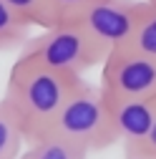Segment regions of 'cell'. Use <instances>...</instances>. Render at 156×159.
I'll use <instances>...</instances> for the list:
<instances>
[{
    "label": "cell",
    "instance_id": "1",
    "mask_svg": "<svg viewBox=\"0 0 156 159\" xmlns=\"http://www.w3.org/2000/svg\"><path fill=\"white\" fill-rule=\"evenodd\" d=\"M81 78L83 76L50 71L23 61L13 63L3 98L20 121L25 142H33L50 131L58 111L81 84Z\"/></svg>",
    "mask_w": 156,
    "mask_h": 159
},
{
    "label": "cell",
    "instance_id": "2",
    "mask_svg": "<svg viewBox=\"0 0 156 159\" xmlns=\"http://www.w3.org/2000/svg\"><path fill=\"white\" fill-rule=\"evenodd\" d=\"M48 134L68 139V142L83 147L88 154L91 152H106L119 142L106 96L101 93L98 86L88 84L86 78H81L76 91L68 96V101L58 111Z\"/></svg>",
    "mask_w": 156,
    "mask_h": 159
},
{
    "label": "cell",
    "instance_id": "3",
    "mask_svg": "<svg viewBox=\"0 0 156 159\" xmlns=\"http://www.w3.org/2000/svg\"><path fill=\"white\" fill-rule=\"evenodd\" d=\"M103 58L106 56L101 53V48L78 23H58L28 38L25 46L18 51L15 61L83 76L86 71L101 66Z\"/></svg>",
    "mask_w": 156,
    "mask_h": 159
},
{
    "label": "cell",
    "instance_id": "4",
    "mask_svg": "<svg viewBox=\"0 0 156 159\" xmlns=\"http://www.w3.org/2000/svg\"><path fill=\"white\" fill-rule=\"evenodd\" d=\"M98 89L106 98L156 96V61L126 46L113 48L101 61Z\"/></svg>",
    "mask_w": 156,
    "mask_h": 159
},
{
    "label": "cell",
    "instance_id": "5",
    "mask_svg": "<svg viewBox=\"0 0 156 159\" xmlns=\"http://www.w3.org/2000/svg\"><path fill=\"white\" fill-rule=\"evenodd\" d=\"M144 5L146 0H93L76 23L91 35V41L106 56L113 48L128 43Z\"/></svg>",
    "mask_w": 156,
    "mask_h": 159
},
{
    "label": "cell",
    "instance_id": "6",
    "mask_svg": "<svg viewBox=\"0 0 156 159\" xmlns=\"http://www.w3.org/2000/svg\"><path fill=\"white\" fill-rule=\"evenodd\" d=\"M116 136L124 147H131L149 134L156 119V96L146 98H106Z\"/></svg>",
    "mask_w": 156,
    "mask_h": 159
},
{
    "label": "cell",
    "instance_id": "7",
    "mask_svg": "<svg viewBox=\"0 0 156 159\" xmlns=\"http://www.w3.org/2000/svg\"><path fill=\"white\" fill-rule=\"evenodd\" d=\"M18 159H88V152L68 139L46 134L33 139V142H25V149L20 152Z\"/></svg>",
    "mask_w": 156,
    "mask_h": 159
},
{
    "label": "cell",
    "instance_id": "8",
    "mask_svg": "<svg viewBox=\"0 0 156 159\" xmlns=\"http://www.w3.org/2000/svg\"><path fill=\"white\" fill-rule=\"evenodd\" d=\"M33 25L20 18L5 0H0V53L5 51H20L25 46V41L30 38Z\"/></svg>",
    "mask_w": 156,
    "mask_h": 159
},
{
    "label": "cell",
    "instance_id": "9",
    "mask_svg": "<svg viewBox=\"0 0 156 159\" xmlns=\"http://www.w3.org/2000/svg\"><path fill=\"white\" fill-rule=\"evenodd\" d=\"M25 149V134L18 121V116L8 106L5 98H0V159H18Z\"/></svg>",
    "mask_w": 156,
    "mask_h": 159
},
{
    "label": "cell",
    "instance_id": "10",
    "mask_svg": "<svg viewBox=\"0 0 156 159\" xmlns=\"http://www.w3.org/2000/svg\"><path fill=\"white\" fill-rule=\"evenodd\" d=\"M126 48H131L136 53H144V56L156 61V5L149 3V0H146V5L141 10V18L136 23Z\"/></svg>",
    "mask_w": 156,
    "mask_h": 159
},
{
    "label": "cell",
    "instance_id": "11",
    "mask_svg": "<svg viewBox=\"0 0 156 159\" xmlns=\"http://www.w3.org/2000/svg\"><path fill=\"white\" fill-rule=\"evenodd\" d=\"M5 3L33 25V28H50L53 15H50V3L48 0H5Z\"/></svg>",
    "mask_w": 156,
    "mask_h": 159
},
{
    "label": "cell",
    "instance_id": "12",
    "mask_svg": "<svg viewBox=\"0 0 156 159\" xmlns=\"http://www.w3.org/2000/svg\"><path fill=\"white\" fill-rule=\"evenodd\" d=\"M48 3H50L53 25H58V23H76L93 0H48Z\"/></svg>",
    "mask_w": 156,
    "mask_h": 159
},
{
    "label": "cell",
    "instance_id": "13",
    "mask_svg": "<svg viewBox=\"0 0 156 159\" xmlns=\"http://www.w3.org/2000/svg\"><path fill=\"white\" fill-rule=\"evenodd\" d=\"M124 157L126 159H156V119L149 129V134L136 142L131 147H124Z\"/></svg>",
    "mask_w": 156,
    "mask_h": 159
},
{
    "label": "cell",
    "instance_id": "14",
    "mask_svg": "<svg viewBox=\"0 0 156 159\" xmlns=\"http://www.w3.org/2000/svg\"><path fill=\"white\" fill-rule=\"evenodd\" d=\"M149 3H154V5H156V0H149Z\"/></svg>",
    "mask_w": 156,
    "mask_h": 159
}]
</instances>
